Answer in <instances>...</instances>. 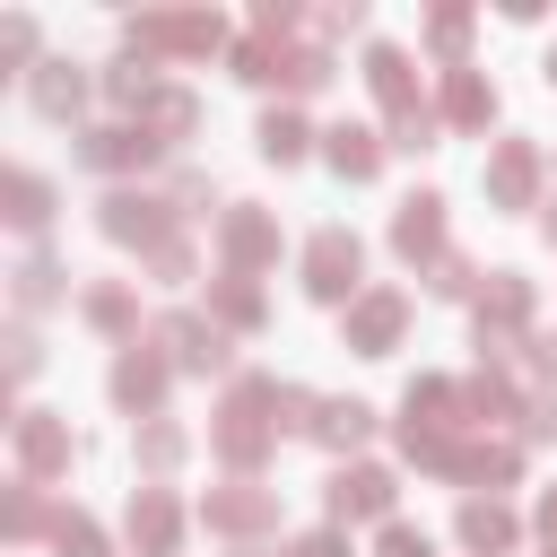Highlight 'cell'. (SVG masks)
Returning a JSON list of instances; mask_svg holds the SVG:
<instances>
[{"label":"cell","mask_w":557,"mask_h":557,"mask_svg":"<svg viewBox=\"0 0 557 557\" xmlns=\"http://www.w3.org/2000/svg\"><path fill=\"white\" fill-rule=\"evenodd\" d=\"M148 157H157V139L139 122H113V131H87L78 139V165H96V174H122V165H148Z\"/></svg>","instance_id":"obj_16"},{"label":"cell","mask_w":557,"mask_h":557,"mask_svg":"<svg viewBox=\"0 0 557 557\" xmlns=\"http://www.w3.org/2000/svg\"><path fill=\"white\" fill-rule=\"evenodd\" d=\"M52 296H61V270H52V252H26V261H17V305L35 313V305H52Z\"/></svg>","instance_id":"obj_29"},{"label":"cell","mask_w":557,"mask_h":557,"mask_svg":"<svg viewBox=\"0 0 557 557\" xmlns=\"http://www.w3.org/2000/svg\"><path fill=\"white\" fill-rule=\"evenodd\" d=\"M426 44H435V52L461 70V44H470V9H435V17H426Z\"/></svg>","instance_id":"obj_32"},{"label":"cell","mask_w":557,"mask_h":557,"mask_svg":"<svg viewBox=\"0 0 557 557\" xmlns=\"http://www.w3.org/2000/svg\"><path fill=\"white\" fill-rule=\"evenodd\" d=\"M0 218H9V226H44V218H52V183H44V174H9V183H0Z\"/></svg>","instance_id":"obj_24"},{"label":"cell","mask_w":557,"mask_h":557,"mask_svg":"<svg viewBox=\"0 0 557 557\" xmlns=\"http://www.w3.org/2000/svg\"><path fill=\"white\" fill-rule=\"evenodd\" d=\"M513 540H522V522H513L496 496H470V505H461V548H479V557H505Z\"/></svg>","instance_id":"obj_19"},{"label":"cell","mask_w":557,"mask_h":557,"mask_svg":"<svg viewBox=\"0 0 557 557\" xmlns=\"http://www.w3.org/2000/svg\"><path fill=\"white\" fill-rule=\"evenodd\" d=\"M426 287H435V296H479V270H470L461 252H435V261H426Z\"/></svg>","instance_id":"obj_33"},{"label":"cell","mask_w":557,"mask_h":557,"mask_svg":"<svg viewBox=\"0 0 557 557\" xmlns=\"http://www.w3.org/2000/svg\"><path fill=\"white\" fill-rule=\"evenodd\" d=\"M392 252H400V261H435V252H444V200H435V191H409V200H400Z\"/></svg>","instance_id":"obj_12"},{"label":"cell","mask_w":557,"mask_h":557,"mask_svg":"<svg viewBox=\"0 0 557 557\" xmlns=\"http://www.w3.org/2000/svg\"><path fill=\"white\" fill-rule=\"evenodd\" d=\"M26 374H35V331L17 322V331H9V383H26Z\"/></svg>","instance_id":"obj_39"},{"label":"cell","mask_w":557,"mask_h":557,"mask_svg":"<svg viewBox=\"0 0 557 557\" xmlns=\"http://www.w3.org/2000/svg\"><path fill=\"white\" fill-rule=\"evenodd\" d=\"M78 313H87L96 331H131V296H122V287H87V296H78Z\"/></svg>","instance_id":"obj_34"},{"label":"cell","mask_w":557,"mask_h":557,"mask_svg":"<svg viewBox=\"0 0 557 557\" xmlns=\"http://www.w3.org/2000/svg\"><path fill=\"white\" fill-rule=\"evenodd\" d=\"M209 322L218 331H261V287L252 278H218L209 287Z\"/></svg>","instance_id":"obj_23"},{"label":"cell","mask_w":557,"mask_h":557,"mask_svg":"<svg viewBox=\"0 0 557 557\" xmlns=\"http://www.w3.org/2000/svg\"><path fill=\"white\" fill-rule=\"evenodd\" d=\"M487 113H496L487 78H479V70H444V122H453V131H479Z\"/></svg>","instance_id":"obj_21"},{"label":"cell","mask_w":557,"mask_h":557,"mask_svg":"<svg viewBox=\"0 0 557 557\" xmlns=\"http://www.w3.org/2000/svg\"><path fill=\"white\" fill-rule=\"evenodd\" d=\"M548 78H557V52H548Z\"/></svg>","instance_id":"obj_42"},{"label":"cell","mask_w":557,"mask_h":557,"mask_svg":"<svg viewBox=\"0 0 557 557\" xmlns=\"http://www.w3.org/2000/svg\"><path fill=\"white\" fill-rule=\"evenodd\" d=\"M305 435L331 444V453H357V444L374 435V409H366V400H313V409H305Z\"/></svg>","instance_id":"obj_17"},{"label":"cell","mask_w":557,"mask_h":557,"mask_svg":"<svg viewBox=\"0 0 557 557\" xmlns=\"http://www.w3.org/2000/svg\"><path fill=\"white\" fill-rule=\"evenodd\" d=\"M174 461H183V426H165V418H157V426H139V470H148V479H165Z\"/></svg>","instance_id":"obj_30"},{"label":"cell","mask_w":557,"mask_h":557,"mask_svg":"<svg viewBox=\"0 0 557 557\" xmlns=\"http://www.w3.org/2000/svg\"><path fill=\"white\" fill-rule=\"evenodd\" d=\"M357 270H366V244H357L348 226H322V235L305 244V296H322V305H357Z\"/></svg>","instance_id":"obj_3"},{"label":"cell","mask_w":557,"mask_h":557,"mask_svg":"<svg viewBox=\"0 0 557 557\" xmlns=\"http://www.w3.org/2000/svg\"><path fill=\"white\" fill-rule=\"evenodd\" d=\"M113 400L122 409H139V418H157V400H165V357L157 348H122V366H113Z\"/></svg>","instance_id":"obj_15"},{"label":"cell","mask_w":557,"mask_h":557,"mask_svg":"<svg viewBox=\"0 0 557 557\" xmlns=\"http://www.w3.org/2000/svg\"><path fill=\"white\" fill-rule=\"evenodd\" d=\"M174 540H183V505L165 487H139L131 496V548L139 557H174Z\"/></svg>","instance_id":"obj_14"},{"label":"cell","mask_w":557,"mask_h":557,"mask_svg":"<svg viewBox=\"0 0 557 557\" xmlns=\"http://www.w3.org/2000/svg\"><path fill=\"white\" fill-rule=\"evenodd\" d=\"M400 322H409V296H392V287H366V296L348 305V348H357V357H383V348L400 339Z\"/></svg>","instance_id":"obj_7"},{"label":"cell","mask_w":557,"mask_h":557,"mask_svg":"<svg viewBox=\"0 0 557 557\" xmlns=\"http://www.w3.org/2000/svg\"><path fill=\"white\" fill-rule=\"evenodd\" d=\"M305 148H313L305 113H287V104H278V113H261V157H270V165H296Z\"/></svg>","instance_id":"obj_25"},{"label":"cell","mask_w":557,"mask_h":557,"mask_svg":"<svg viewBox=\"0 0 557 557\" xmlns=\"http://www.w3.org/2000/svg\"><path fill=\"white\" fill-rule=\"evenodd\" d=\"M278 426H287V383H270V374H235L226 400H218V418H209V453H218L226 470H261V453H270Z\"/></svg>","instance_id":"obj_1"},{"label":"cell","mask_w":557,"mask_h":557,"mask_svg":"<svg viewBox=\"0 0 557 557\" xmlns=\"http://www.w3.org/2000/svg\"><path fill=\"white\" fill-rule=\"evenodd\" d=\"M191 122H200V104H191V96H183V87H157V96H148V104H139V131H148V139H157V148H174V139H183V131H191Z\"/></svg>","instance_id":"obj_22"},{"label":"cell","mask_w":557,"mask_h":557,"mask_svg":"<svg viewBox=\"0 0 557 557\" xmlns=\"http://www.w3.org/2000/svg\"><path fill=\"white\" fill-rule=\"evenodd\" d=\"M174 200H157V191H104V235L113 244H139V252H165L174 244Z\"/></svg>","instance_id":"obj_4"},{"label":"cell","mask_w":557,"mask_h":557,"mask_svg":"<svg viewBox=\"0 0 557 557\" xmlns=\"http://www.w3.org/2000/svg\"><path fill=\"white\" fill-rule=\"evenodd\" d=\"M366 87L383 96V113H392V122L426 113V96H418V78H409V52H400V44H374V52H366Z\"/></svg>","instance_id":"obj_10"},{"label":"cell","mask_w":557,"mask_h":557,"mask_svg":"<svg viewBox=\"0 0 557 557\" xmlns=\"http://www.w3.org/2000/svg\"><path fill=\"white\" fill-rule=\"evenodd\" d=\"M226 44V17L218 9H148L131 17V52L157 61V52H218Z\"/></svg>","instance_id":"obj_2"},{"label":"cell","mask_w":557,"mask_h":557,"mask_svg":"<svg viewBox=\"0 0 557 557\" xmlns=\"http://www.w3.org/2000/svg\"><path fill=\"white\" fill-rule=\"evenodd\" d=\"M540 531H548V540H557V487H548V496H540Z\"/></svg>","instance_id":"obj_41"},{"label":"cell","mask_w":557,"mask_h":557,"mask_svg":"<svg viewBox=\"0 0 557 557\" xmlns=\"http://www.w3.org/2000/svg\"><path fill=\"white\" fill-rule=\"evenodd\" d=\"M548 557H557V548H548Z\"/></svg>","instance_id":"obj_43"},{"label":"cell","mask_w":557,"mask_h":557,"mask_svg":"<svg viewBox=\"0 0 557 557\" xmlns=\"http://www.w3.org/2000/svg\"><path fill=\"white\" fill-rule=\"evenodd\" d=\"M200 522H209V531H226V540H252V531H270V522H278V496H270V487H218V496L200 505Z\"/></svg>","instance_id":"obj_9"},{"label":"cell","mask_w":557,"mask_h":557,"mask_svg":"<svg viewBox=\"0 0 557 557\" xmlns=\"http://www.w3.org/2000/svg\"><path fill=\"white\" fill-rule=\"evenodd\" d=\"M287 26H296V9H287V0H261V9H252V35H261V44H278Z\"/></svg>","instance_id":"obj_37"},{"label":"cell","mask_w":557,"mask_h":557,"mask_svg":"<svg viewBox=\"0 0 557 557\" xmlns=\"http://www.w3.org/2000/svg\"><path fill=\"white\" fill-rule=\"evenodd\" d=\"M0 531H9V540H35V531H52V513H44V487H35V479H17V487H9V513H0Z\"/></svg>","instance_id":"obj_28"},{"label":"cell","mask_w":557,"mask_h":557,"mask_svg":"<svg viewBox=\"0 0 557 557\" xmlns=\"http://www.w3.org/2000/svg\"><path fill=\"white\" fill-rule=\"evenodd\" d=\"M26 52H35V26L9 17V26H0V61H26Z\"/></svg>","instance_id":"obj_40"},{"label":"cell","mask_w":557,"mask_h":557,"mask_svg":"<svg viewBox=\"0 0 557 557\" xmlns=\"http://www.w3.org/2000/svg\"><path fill=\"white\" fill-rule=\"evenodd\" d=\"M392 496H400V479H392L383 461L331 470V522H392Z\"/></svg>","instance_id":"obj_6"},{"label":"cell","mask_w":557,"mask_h":557,"mask_svg":"<svg viewBox=\"0 0 557 557\" xmlns=\"http://www.w3.org/2000/svg\"><path fill=\"white\" fill-rule=\"evenodd\" d=\"M61 470H70V426L44 418V409H26V418H17V479L44 487V479H61Z\"/></svg>","instance_id":"obj_8"},{"label":"cell","mask_w":557,"mask_h":557,"mask_svg":"<svg viewBox=\"0 0 557 557\" xmlns=\"http://www.w3.org/2000/svg\"><path fill=\"white\" fill-rule=\"evenodd\" d=\"M278 557H348V540H339V531H305V540H287Z\"/></svg>","instance_id":"obj_38"},{"label":"cell","mask_w":557,"mask_h":557,"mask_svg":"<svg viewBox=\"0 0 557 557\" xmlns=\"http://www.w3.org/2000/svg\"><path fill=\"white\" fill-rule=\"evenodd\" d=\"M531 191H540V148L531 139H505L487 157V200L496 209H531Z\"/></svg>","instance_id":"obj_11"},{"label":"cell","mask_w":557,"mask_h":557,"mask_svg":"<svg viewBox=\"0 0 557 557\" xmlns=\"http://www.w3.org/2000/svg\"><path fill=\"white\" fill-rule=\"evenodd\" d=\"M104 96H113V104H131V113H139V104H148V96H157V61H139V52H122V61H113V70H104Z\"/></svg>","instance_id":"obj_26"},{"label":"cell","mask_w":557,"mask_h":557,"mask_svg":"<svg viewBox=\"0 0 557 557\" xmlns=\"http://www.w3.org/2000/svg\"><path fill=\"white\" fill-rule=\"evenodd\" d=\"M322 78H331V52H322V44H296V52H278V87H287V96H313Z\"/></svg>","instance_id":"obj_27"},{"label":"cell","mask_w":557,"mask_h":557,"mask_svg":"<svg viewBox=\"0 0 557 557\" xmlns=\"http://www.w3.org/2000/svg\"><path fill=\"white\" fill-rule=\"evenodd\" d=\"M26 87H35V113H52V122H70V113L87 104V78H78L70 61H44V70L26 78Z\"/></svg>","instance_id":"obj_20"},{"label":"cell","mask_w":557,"mask_h":557,"mask_svg":"<svg viewBox=\"0 0 557 557\" xmlns=\"http://www.w3.org/2000/svg\"><path fill=\"white\" fill-rule=\"evenodd\" d=\"M52 548H61V557H104V531H96L87 513H52Z\"/></svg>","instance_id":"obj_31"},{"label":"cell","mask_w":557,"mask_h":557,"mask_svg":"<svg viewBox=\"0 0 557 557\" xmlns=\"http://www.w3.org/2000/svg\"><path fill=\"white\" fill-rule=\"evenodd\" d=\"M218 244H226V278H252V270H261V261L278 252V226H270L261 209H226Z\"/></svg>","instance_id":"obj_13"},{"label":"cell","mask_w":557,"mask_h":557,"mask_svg":"<svg viewBox=\"0 0 557 557\" xmlns=\"http://www.w3.org/2000/svg\"><path fill=\"white\" fill-rule=\"evenodd\" d=\"M148 348H165V366H183V374H226V331L200 313H157Z\"/></svg>","instance_id":"obj_5"},{"label":"cell","mask_w":557,"mask_h":557,"mask_svg":"<svg viewBox=\"0 0 557 557\" xmlns=\"http://www.w3.org/2000/svg\"><path fill=\"white\" fill-rule=\"evenodd\" d=\"M148 270H157V278H165V287H183V278H191V244H183V235H174V244H165V252H148Z\"/></svg>","instance_id":"obj_36"},{"label":"cell","mask_w":557,"mask_h":557,"mask_svg":"<svg viewBox=\"0 0 557 557\" xmlns=\"http://www.w3.org/2000/svg\"><path fill=\"white\" fill-rule=\"evenodd\" d=\"M374 557H435V548H426V531H409V522H383Z\"/></svg>","instance_id":"obj_35"},{"label":"cell","mask_w":557,"mask_h":557,"mask_svg":"<svg viewBox=\"0 0 557 557\" xmlns=\"http://www.w3.org/2000/svg\"><path fill=\"white\" fill-rule=\"evenodd\" d=\"M322 139H331V148H322L331 174H348V183H374V174H383V148H392V139H374L366 122H339V131H322Z\"/></svg>","instance_id":"obj_18"}]
</instances>
